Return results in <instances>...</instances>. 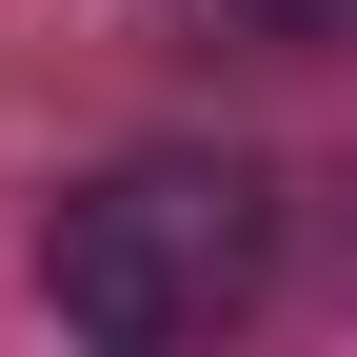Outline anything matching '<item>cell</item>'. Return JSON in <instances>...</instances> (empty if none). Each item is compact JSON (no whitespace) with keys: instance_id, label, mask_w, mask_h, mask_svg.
I'll return each mask as SVG.
<instances>
[{"instance_id":"6da1fadb","label":"cell","mask_w":357,"mask_h":357,"mask_svg":"<svg viewBox=\"0 0 357 357\" xmlns=\"http://www.w3.org/2000/svg\"><path fill=\"white\" fill-rule=\"evenodd\" d=\"M258 258H278V218H258L238 159H119V178H79V199L40 218V298H60V337H119V357L218 337V318L258 298Z\"/></svg>"},{"instance_id":"7a4b0ae2","label":"cell","mask_w":357,"mask_h":357,"mask_svg":"<svg viewBox=\"0 0 357 357\" xmlns=\"http://www.w3.org/2000/svg\"><path fill=\"white\" fill-rule=\"evenodd\" d=\"M238 40H278V60H357V0H218Z\"/></svg>"}]
</instances>
